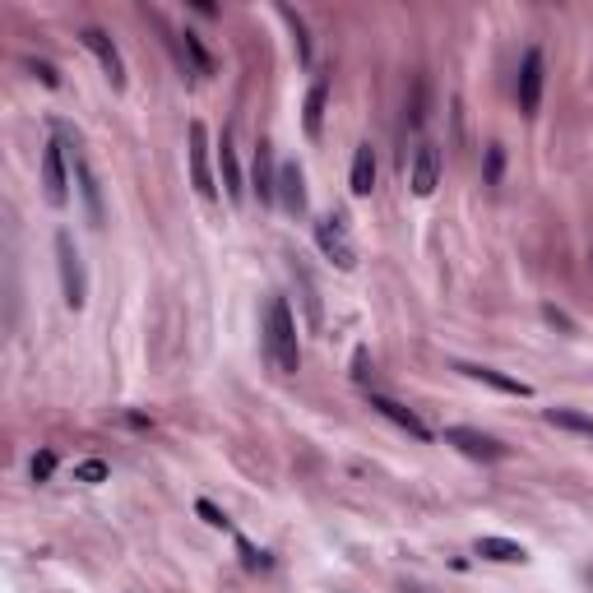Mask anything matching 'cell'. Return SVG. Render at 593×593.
Returning a JSON list of instances; mask_svg holds the SVG:
<instances>
[{
	"label": "cell",
	"mask_w": 593,
	"mask_h": 593,
	"mask_svg": "<svg viewBox=\"0 0 593 593\" xmlns=\"http://www.w3.org/2000/svg\"><path fill=\"white\" fill-rule=\"evenodd\" d=\"M265 353L274 362V371L297 376L302 343H297V316H292V306L283 297H269V306H265Z\"/></svg>",
	"instance_id": "1"
},
{
	"label": "cell",
	"mask_w": 593,
	"mask_h": 593,
	"mask_svg": "<svg viewBox=\"0 0 593 593\" xmlns=\"http://www.w3.org/2000/svg\"><path fill=\"white\" fill-rule=\"evenodd\" d=\"M56 265H61V292H65V306L79 311L89 302V278H84V260L75 251V237L70 232H56Z\"/></svg>",
	"instance_id": "2"
},
{
	"label": "cell",
	"mask_w": 593,
	"mask_h": 593,
	"mask_svg": "<svg viewBox=\"0 0 593 593\" xmlns=\"http://www.w3.org/2000/svg\"><path fill=\"white\" fill-rule=\"evenodd\" d=\"M42 195H47V204H56V209L70 200V167H65L61 139H47V149H42Z\"/></svg>",
	"instance_id": "3"
},
{
	"label": "cell",
	"mask_w": 593,
	"mask_h": 593,
	"mask_svg": "<svg viewBox=\"0 0 593 593\" xmlns=\"http://www.w3.org/2000/svg\"><path fill=\"white\" fill-rule=\"evenodd\" d=\"M79 42L98 56V65H102V75H107V84L112 89H126V61H121V51H116V42H112V33H102L98 24H89L84 33H79Z\"/></svg>",
	"instance_id": "4"
},
{
	"label": "cell",
	"mask_w": 593,
	"mask_h": 593,
	"mask_svg": "<svg viewBox=\"0 0 593 593\" xmlns=\"http://www.w3.org/2000/svg\"><path fill=\"white\" fill-rule=\"evenodd\" d=\"M445 445H455L459 455L482 459V464H501L505 459V445L496 441V436H487V431H478V427H450L445 431Z\"/></svg>",
	"instance_id": "5"
},
{
	"label": "cell",
	"mask_w": 593,
	"mask_h": 593,
	"mask_svg": "<svg viewBox=\"0 0 593 593\" xmlns=\"http://www.w3.org/2000/svg\"><path fill=\"white\" fill-rule=\"evenodd\" d=\"M543 51L529 47L524 51V61H519V79H515V93H519V112L533 116L538 112V102H543Z\"/></svg>",
	"instance_id": "6"
},
{
	"label": "cell",
	"mask_w": 593,
	"mask_h": 593,
	"mask_svg": "<svg viewBox=\"0 0 593 593\" xmlns=\"http://www.w3.org/2000/svg\"><path fill=\"white\" fill-rule=\"evenodd\" d=\"M408 186H413V195H422V200L441 186V149H436L431 139H422V144L413 149V163H408Z\"/></svg>",
	"instance_id": "7"
},
{
	"label": "cell",
	"mask_w": 593,
	"mask_h": 593,
	"mask_svg": "<svg viewBox=\"0 0 593 593\" xmlns=\"http://www.w3.org/2000/svg\"><path fill=\"white\" fill-rule=\"evenodd\" d=\"M316 246L325 251V260H334L339 269H353L357 265V251H353V241H348V232H343V218H320L316 223Z\"/></svg>",
	"instance_id": "8"
},
{
	"label": "cell",
	"mask_w": 593,
	"mask_h": 593,
	"mask_svg": "<svg viewBox=\"0 0 593 593\" xmlns=\"http://www.w3.org/2000/svg\"><path fill=\"white\" fill-rule=\"evenodd\" d=\"M190 181H195L204 200L218 195L214 172H209V130H204V121H190Z\"/></svg>",
	"instance_id": "9"
},
{
	"label": "cell",
	"mask_w": 593,
	"mask_h": 593,
	"mask_svg": "<svg viewBox=\"0 0 593 593\" xmlns=\"http://www.w3.org/2000/svg\"><path fill=\"white\" fill-rule=\"evenodd\" d=\"M366 404L376 408V413L385 417V422H394V427H399V431H408L413 441H431V431L422 427V417H417L413 408H404V404H399V399H385V394L366 390Z\"/></svg>",
	"instance_id": "10"
},
{
	"label": "cell",
	"mask_w": 593,
	"mask_h": 593,
	"mask_svg": "<svg viewBox=\"0 0 593 593\" xmlns=\"http://www.w3.org/2000/svg\"><path fill=\"white\" fill-rule=\"evenodd\" d=\"M455 371H464L468 380H478V385H492V390L501 394H515V399H529L533 385H524V380L505 376V371H496V366H478V362H455Z\"/></svg>",
	"instance_id": "11"
},
{
	"label": "cell",
	"mask_w": 593,
	"mask_h": 593,
	"mask_svg": "<svg viewBox=\"0 0 593 593\" xmlns=\"http://www.w3.org/2000/svg\"><path fill=\"white\" fill-rule=\"evenodd\" d=\"M278 204L288 214H306V172L302 163H278Z\"/></svg>",
	"instance_id": "12"
},
{
	"label": "cell",
	"mask_w": 593,
	"mask_h": 593,
	"mask_svg": "<svg viewBox=\"0 0 593 593\" xmlns=\"http://www.w3.org/2000/svg\"><path fill=\"white\" fill-rule=\"evenodd\" d=\"M473 552H478L482 561H501V566H524V561H529L524 543H515V538H496V533L478 538V543H473Z\"/></svg>",
	"instance_id": "13"
},
{
	"label": "cell",
	"mask_w": 593,
	"mask_h": 593,
	"mask_svg": "<svg viewBox=\"0 0 593 593\" xmlns=\"http://www.w3.org/2000/svg\"><path fill=\"white\" fill-rule=\"evenodd\" d=\"M172 42L181 47V65H186V70H190L195 79H209V75H214V56L204 51L200 33H190V28H186V33H177Z\"/></svg>",
	"instance_id": "14"
},
{
	"label": "cell",
	"mask_w": 593,
	"mask_h": 593,
	"mask_svg": "<svg viewBox=\"0 0 593 593\" xmlns=\"http://www.w3.org/2000/svg\"><path fill=\"white\" fill-rule=\"evenodd\" d=\"M75 186L84 195V209H89V223L102 228V190H98V177H93V167L84 163V153H75Z\"/></svg>",
	"instance_id": "15"
},
{
	"label": "cell",
	"mask_w": 593,
	"mask_h": 593,
	"mask_svg": "<svg viewBox=\"0 0 593 593\" xmlns=\"http://www.w3.org/2000/svg\"><path fill=\"white\" fill-rule=\"evenodd\" d=\"M353 195L357 200H366L371 190H376V153H371V144H357V153H353Z\"/></svg>",
	"instance_id": "16"
},
{
	"label": "cell",
	"mask_w": 593,
	"mask_h": 593,
	"mask_svg": "<svg viewBox=\"0 0 593 593\" xmlns=\"http://www.w3.org/2000/svg\"><path fill=\"white\" fill-rule=\"evenodd\" d=\"M255 195H260V204L278 200V172H274V153H269V144L255 149Z\"/></svg>",
	"instance_id": "17"
},
{
	"label": "cell",
	"mask_w": 593,
	"mask_h": 593,
	"mask_svg": "<svg viewBox=\"0 0 593 593\" xmlns=\"http://www.w3.org/2000/svg\"><path fill=\"white\" fill-rule=\"evenodd\" d=\"M325 98H329V84L325 79H316L311 84V93H306V107H302V126L311 139H320V130H325Z\"/></svg>",
	"instance_id": "18"
},
{
	"label": "cell",
	"mask_w": 593,
	"mask_h": 593,
	"mask_svg": "<svg viewBox=\"0 0 593 593\" xmlns=\"http://www.w3.org/2000/svg\"><path fill=\"white\" fill-rule=\"evenodd\" d=\"M218 172H223V190L228 200L241 204V167H237V153H232V135L223 130V144H218Z\"/></svg>",
	"instance_id": "19"
},
{
	"label": "cell",
	"mask_w": 593,
	"mask_h": 593,
	"mask_svg": "<svg viewBox=\"0 0 593 593\" xmlns=\"http://www.w3.org/2000/svg\"><path fill=\"white\" fill-rule=\"evenodd\" d=\"M543 417L552 422V427L575 431V436H589V441H593V417H589V413H580V408H547Z\"/></svg>",
	"instance_id": "20"
},
{
	"label": "cell",
	"mask_w": 593,
	"mask_h": 593,
	"mask_svg": "<svg viewBox=\"0 0 593 593\" xmlns=\"http://www.w3.org/2000/svg\"><path fill=\"white\" fill-rule=\"evenodd\" d=\"M278 14H283V24L292 28V47H297V61L311 65V56H316V51H311V33H306V19L292 10V5H278Z\"/></svg>",
	"instance_id": "21"
},
{
	"label": "cell",
	"mask_w": 593,
	"mask_h": 593,
	"mask_svg": "<svg viewBox=\"0 0 593 593\" xmlns=\"http://www.w3.org/2000/svg\"><path fill=\"white\" fill-rule=\"evenodd\" d=\"M107 473H112V468L102 464V459H84V464L75 468V482H89L93 487V482H107Z\"/></svg>",
	"instance_id": "22"
},
{
	"label": "cell",
	"mask_w": 593,
	"mask_h": 593,
	"mask_svg": "<svg viewBox=\"0 0 593 593\" xmlns=\"http://www.w3.org/2000/svg\"><path fill=\"white\" fill-rule=\"evenodd\" d=\"M501 172H505V149L492 144V149H487V186H501Z\"/></svg>",
	"instance_id": "23"
},
{
	"label": "cell",
	"mask_w": 593,
	"mask_h": 593,
	"mask_svg": "<svg viewBox=\"0 0 593 593\" xmlns=\"http://www.w3.org/2000/svg\"><path fill=\"white\" fill-rule=\"evenodd\" d=\"M24 70H28V75H38L47 89H61V75H56V65H47V61H24Z\"/></svg>",
	"instance_id": "24"
},
{
	"label": "cell",
	"mask_w": 593,
	"mask_h": 593,
	"mask_svg": "<svg viewBox=\"0 0 593 593\" xmlns=\"http://www.w3.org/2000/svg\"><path fill=\"white\" fill-rule=\"evenodd\" d=\"M422 121H427V84H417V98L408 107V130H417Z\"/></svg>",
	"instance_id": "25"
},
{
	"label": "cell",
	"mask_w": 593,
	"mask_h": 593,
	"mask_svg": "<svg viewBox=\"0 0 593 593\" xmlns=\"http://www.w3.org/2000/svg\"><path fill=\"white\" fill-rule=\"evenodd\" d=\"M195 510H200V515H204V524H214V529H232V519L223 515V510H218L214 501H200V505H195Z\"/></svg>",
	"instance_id": "26"
},
{
	"label": "cell",
	"mask_w": 593,
	"mask_h": 593,
	"mask_svg": "<svg viewBox=\"0 0 593 593\" xmlns=\"http://www.w3.org/2000/svg\"><path fill=\"white\" fill-rule=\"evenodd\" d=\"M51 468H56V455L51 450H42V455H33V482H47Z\"/></svg>",
	"instance_id": "27"
},
{
	"label": "cell",
	"mask_w": 593,
	"mask_h": 593,
	"mask_svg": "<svg viewBox=\"0 0 593 593\" xmlns=\"http://www.w3.org/2000/svg\"><path fill=\"white\" fill-rule=\"evenodd\" d=\"M237 547H241V556H246V566H251V570H265V566H269V556H265V552H255V547L246 543V538H237Z\"/></svg>",
	"instance_id": "28"
},
{
	"label": "cell",
	"mask_w": 593,
	"mask_h": 593,
	"mask_svg": "<svg viewBox=\"0 0 593 593\" xmlns=\"http://www.w3.org/2000/svg\"><path fill=\"white\" fill-rule=\"evenodd\" d=\"M543 316H547V320H552V325H561V329H575V325H570V320H566V316H561V311H556V306H543Z\"/></svg>",
	"instance_id": "29"
},
{
	"label": "cell",
	"mask_w": 593,
	"mask_h": 593,
	"mask_svg": "<svg viewBox=\"0 0 593 593\" xmlns=\"http://www.w3.org/2000/svg\"><path fill=\"white\" fill-rule=\"evenodd\" d=\"M399 593H427V589H422V584H404V589H399Z\"/></svg>",
	"instance_id": "30"
},
{
	"label": "cell",
	"mask_w": 593,
	"mask_h": 593,
	"mask_svg": "<svg viewBox=\"0 0 593 593\" xmlns=\"http://www.w3.org/2000/svg\"><path fill=\"white\" fill-rule=\"evenodd\" d=\"M584 580H589V584H593V566H589V570H584Z\"/></svg>",
	"instance_id": "31"
}]
</instances>
